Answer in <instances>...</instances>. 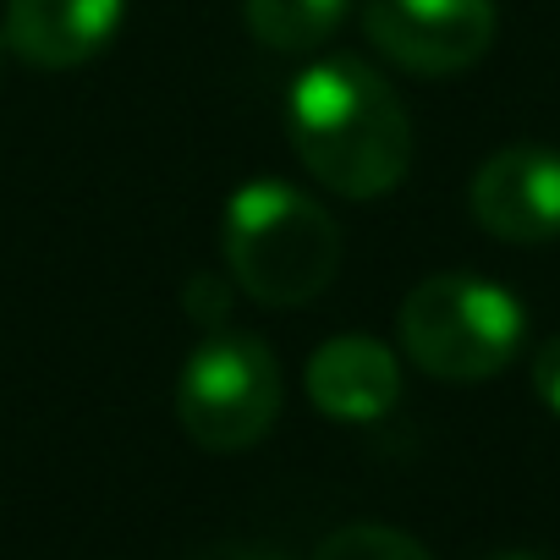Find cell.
<instances>
[{"instance_id":"cell-1","label":"cell","mask_w":560,"mask_h":560,"mask_svg":"<svg viewBox=\"0 0 560 560\" xmlns=\"http://www.w3.org/2000/svg\"><path fill=\"white\" fill-rule=\"evenodd\" d=\"M287 132L308 176L341 198H380L412 171L407 105L358 56H325L298 72Z\"/></svg>"},{"instance_id":"cell-2","label":"cell","mask_w":560,"mask_h":560,"mask_svg":"<svg viewBox=\"0 0 560 560\" xmlns=\"http://www.w3.org/2000/svg\"><path fill=\"white\" fill-rule=\"evenodd\" d=\"M220 253L231 280L253 303L303 308L341 269V225L303 187L258 176L231 192L220 220Z\"/></svg>"},{"instance_id":"cell-3","label":"cell","mask_w":560,"mask_h":560,"mask_svg":"<svg viewBox=\"0 0 560 560\" xmlns=\"http://www.w3.org/2000/svg\"><path fill=\"white\" fill-rule=\"evenodd\" d=\"M527 319L522 303L483 275H429L401 303V352L429 374L451 385L494 380L522 352Z\"/></svg>"},{"instance_id":"cell-4","label":"cell","mask_w":560,"mask_h":560,"mask_svg":"<svg viewBox=\"0 0 560 560\" xmlns=\"http://www.w3.org/2000/svg\"><path fill=\"white\" fill-rule=\"evenodd\" d=\"M280 418V363L258 336L209 330L176 374V423L203 451H247Z\"/></svg>"},{"instance_id":"cell-5","label":"cell","mask_w":560,"mask_h":560,"mask_svg":"<svg viewBox=\"0 0 560 560\" xmlns=\"http://www.w3.org/2000/svg\"><path fill=\"white\" fill-rule=\"evenodd\" d=\"M494 0H363L369 45L412 78H451L489 56Z\"/></svg>"},{"instance_id":"cell-6","label":"cell","mask_w":560,"mask_h":560,"mask_svg":"<svg viewBox=\"0 0 560 560\" xmlns=\"http://www.w3.org/2000/svg\"><path fill=\"white\" fill-rule=\"evenodd\" d=\"M472 220L500 242H549L560 236V149L511 143L472 171L467 187Z\"/></svg>"},{"instance_id":"cell-7","label":"cell","mask_w":560,"mask_h":560,"mask_svg":"<svg viewBox=\"0 0 560 560\" xmlns=\"http://www.w3.org/2000/svg\"><path fill=\"white\" fill-rule=\"evenodd\" d=\"M127 23V0H7V45L28 67L72 72Z\"/></svg>"},{"instance_id":"cell-8","label":"cell","mask_w":560,"mask_h":560,"mask_svg":"<svg viewBox=\"0 0 560 560\" xmlns=\"http://www.w3.org/2000/svg\"><path fill=\"white\" fill-rule=\"evenodd\" d=\"M308 401L336 423H374L401 401V363L374 336H330L308 358Z\"/></svg>"},{"instance_id":"cell-9","label":"cell","mask_w":560,"mask_h":560,"mask_svg":"<svg viewBox=\"0 0 560 560\" xmlns=\"http://www.w3.org/2000/svg\"><path fill=\"white\" fill-rule=\"evenodd\" d=\"M347 12H352V0H242L247 34L275 56H308L330 45Z\"/></svg>"},{"instance_id":"cell-10","label":"cell","mask_w":560,"mask_h":560,"mask_svg":"<svg viewBox=\"0 0 560 560\" xmlns=\"http://www.w3.org/2000/svg\"><path fill=\"white\" fill-rule=\"evenodd\" d=\"M314 560H434V555L385 522H352V527H336L314 549Z\"/></svg>"},{"instance_id":"cell-11","label":"cell","mask_w":560,"mask_h":560,"mask_svg":"<svg viewBox=\"0 0 560 560\" xmlns=\"http://www.w3.org/2000/svg\"><path fill=\"white\" fill-rule=\"evenodd\" d=\"M533 390H538V401L560 418V336L533 352Z\"/></svg>"},{"instance_id":"cell-12","label":"cell","mask_w":560,"mask_h":560,"mask_svg":"<svg viewBox=\"0 0 560 560\" xmlns=\"http://www.w3.org/2000/svg\"><path fill=\"white\" fill-rule=\"evenodd\" d=\"M187 560H280L275 549H253V544H209V549H192Z\"/></svg>"},{"instance_id":"cell-13","label":"cell","mask_w":560,"mask_h":560,"mask_svg":"<svg viewBox=\"0 0 560 560\" xmlns=\"http://www.w3.org/2000/svg\"><path fill=\"white\" fill-rule=\"evenodd\" d=\"M494 560H538V555H527V549H505V555H494Z\"/></svg>"},{"instance_id":"cell-14","label":"cell","mask_w":560,"mask_h":560,"mask_svg":"<svg viewBox=\"0 0 560 560\" xmlns=\"http://www.w3.org/2000/svg\"><path fill=\"white\" fill-rule=\"evenodd\" d=\"M7 50H12V45H7V28H0V67H7Z\"/></svg>"}]
</instances>
